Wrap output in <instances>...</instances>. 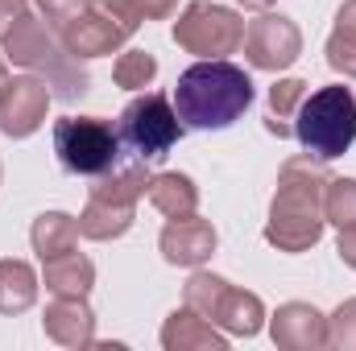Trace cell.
Wrapping results in <instances>:
<instances>
[{"mask_svg":"<svg viewBox=\"0 0 356 351\" xmlns=\"http://www.w3.org/2000/svg\"><path fill=\"white\" fill-rule=\"evenodd\" d=\"M149 203L175 219V215H195L199 207V186L191 174H178V170H166V174H154L149 178Z\"/></svg>","mask_w":356,"mask_h":351,"instance_id":"44dd1931","label":"cell"},{"mask_svg":"<svg viewBox=\"0 0 356 351\" xmlns=\"http://www.w3.org/2000/svg\"><path fill=\"white\" fill-rule=\"evenodd\" d=\"M269 339L282 351H323L327 348V314L311 302H286L269 318Z\"/></svg>","mask_w":356,"mask_h":351,"instance_id":"4fadbf2b","label":"cell"},{"mask_svg":"<svg viewBox=\"0 0 356 351\" xmlns=\"http://www.w3.org/2000/svg\"><path fill=\"white\" fill-rule=\"evenodd\" d=\"M54 153L67 174L99 178L124 157V145H120V132L112 128V120L63 116V120H54Z\"/></svg>","mask_w":356,"mask_h":351,"instance_id":"52a82bcc","label":"cell"},{"mask_svg":"<svg viewBox=\"0 0 356 351\" xmlns=\"http://www.w3.org/2000/svg\"><path fill=\"white\" fill-rule=\"evenodd\" d=\"M0 178H4V170H0Z\"/></svg>","mask_w":356,"mask_h":351,"instance_id":"d6a6232c","label":"cell"},{"mask_svg":"<svg viewBox=\"0 0 356 351\" xmlns=\"http://www.w3.org/2000/svg\"><path fill=\"white\" fill-rule=\"evenodd\" d=\"M236 4H245V8H257V12H269V4H273V0H236Z\"/></svg>","mask_w":356,"mask_h":351,"instance_id":"4dcf8cb0","label":"cell"},{"mask_svg":"<svg viewBox=\"0 0 356 351\" xmlns=\"http://www.w3.org/2000/svg\"><path fill=\"white\" fill-rule=\"evenodd\" d=\"M175 42L195 58H228L245 46V17L228 4L191 0L175 21Z\"/></svg>","mask_w":356,"mask_h":351,"instance_id":"9c48e42d","label":"cell"},{"mask_svg":"<svg viewBox=\"0 0 356 351\" xmlns=\"http://www.w3.org/2000/svg\"><path fill=\"white\" fill-rule=\"evenodd\" d=\"M42 331L58 348H95V314H91L88 298H54L42 314Z\"/></svg>","mask_w":356,"mask_h":351,"instance_id":"5bb4252c","label":"cell"},{"mask_svg":"<svg viewBox=\"0 0 356 351\" xmlns=\"http://www.w3.org/2000/svg\"><path fill=\"white\" fill-rule=\"evenodd\" d=\"M149 162H116L108 174L91 178V194L95 198H108V203H129V207H137L145 194H149Z\"/></svg>","mask_w":356,"mask_h":351,"instance_id":"2e32d148","label":"cell"},{"mask_svg":"<svg viewBox=\"0 0 356 351\" xmlns=\"http://www.w3.org/2000/svg\"><path fill=\"white\" fill-rule=\"evenodd\" d=\"M154 75H158V58L149 50H120L116 62H112V79H116V87H124V91L149 87Z\"/></svg>","mask_w":356,"mask_h":351,"instance_id":"cb8c5ba5","label":"cell"},{"mask_svg":"<svg viewBox=\"0 0 356 351\" xmlns=\"http://www.w3.org/2000/svg\"><path fill=\"white\" fill-rule=\"evenodd\" d=\"M294 137L319 162L344 157L356 141V95L344 83L307 91V99L294 112Z\"/></svg>","mask_w":356,"mask_h":351,"instance_id":"277c9868","label":"cell"},{"mask_svg":"<svg viewBox=\"0 0 356 351\" xmlns=\"http://www.w3.org/2000/svg\"><path fill=\"white\" fill-rule=\"evenodd\" d=\"M83 4H88V0H38V17L58 33L67 21H75V12H79Z\"/></svg>","mask_w":356,"mask_h":351,"instance_id":"4316f807","label":"cell"},{"mask_svg":"<svg viewBox=\"0 0 356 351\" xmlns=\"http://www.w3.org/2000/svg\"><path fill=\"white\" fill-rule=\"evenodd\" d=\"M323 219L332 228L356 223V178H327L323 186Z\"/></svg>","mask_w":356,"mask_h":351,"instance_id":"d4e9b609","label":"cell"},{"mask_svg":"<svg viewBox=\"0 0 356 351\" xmlns=\"http://www.w3.org/2000/svg\"><path fill=\"white\" fill-rule=\"evenodd\" d=\"M38 273H33V264L25 261H13V257H4L0 261V314H25L33 302H38Z\"/></svg>","mask_w":356,"mask_h":351,"instance_id":"ffe728a7","label":"cell"},{"mask_svg":"<svg viewBox=\"0 0 356 351\" xmlns=\"http://www.w3.org/2000/svg\"><path fill=\"white\" fill-rule=\"evenodd\" d=\"M307 79H277L273 87H269V132L273 137H294V112H298V103L307 99Z\"/></svg>","mask_w":356,"mask_h":351,"instance_id":"603a6c76","label":"cell"},{"mask_svg":"<svg viewBox=\"0 0 356 351\" xmlns=\"http://www.w3.org/2000/svg\"><path fill=\"white\" fill-rule=\"evenodd\" d=\"M336 252H340V261L348 264V268H356V223H353V228H340Z\"/></svg>","mask_w":356,"mask_h":351,"instance_id":"f546056e","label":"cell"},{"mask_svg":"<svg viewBox=\"0 0 356 351\" xmlns=\"http://www.w3.org/2000/svg\"><path fill=\"white\" fill-rule=\"evenodd\" d=\"M29 12V0H0V42L13 33V25Z\"/></svg>","mask_w":356,"mask_h":351,"instance_id":"83f0119b","label":"cell"},{"mask_svg":"<svg viewBox=\"0 0 356 351\" xmlns=\"http://www.w3.org/2000/svg\"><path fill=\"white\" fill-rule=\"evenodd\" d=\"M327 67L344 79H356V0H344L327 37Z\"/></svg>","mask_w":356,"mask_h":351,"instance_id":"7402d4cb","label":"cell"},{"mask_svg":"<svg viewBox=\"0 0 356 351\" xmlns=\"http://www.w3.org/2000/svg\"><path fill=\"white\" fill-rule=\"evenodd\" d=\"M220 236L211 228V219H199V215H175L166 219L162 236H158V248L166 264H182V268H199L203 261H211Z\"/></svg>","mask_w":356,"mask_h":351,"instance_id":"7c38bea8","label":"cell"},{"mask_svg":"<svg viewBox=\"0 0 356 351\" xmlns=\"http://www.w3.org/2000/svg\"><path fill=\"white\" fill-rule=\"evenodd\" d=\"M141 29V12L129 0H88L75 21H67L58 29L63 46L75 58H104V54H120L129 46V37Z\"/></svg>","mask_w":356,"mask_h":351,"instance_id":"8992f818","label":"cell"},{"mask_svg":"<svg viewBox=\"0 0 356 351\" xmlns=\"http://www.w3.org/2000/svg\"><path fill=\"white\" fill-rule=\"evenodd\" d=\"M302 54V33L286 12H261L257 21L245 25V58L253 71H286Z\"/></svg>","mask_w":356,"mask_h":351,"instance_id":"30bf717a","label":"cell"},{"mask_svg":"<svg viewBox=\"0 0 356 351\" xmlns=\"http://www.w3.org/2000/svg\"><path fill=\"white\" fill-rule=\"evenodd\" d=\"M133 219H137V207L88 194V207L79 215V236H88V240H120L133 228Z\"/></svg>","mask_w":356,"mask_h":351,"instance_id":"d6986e66","label":"cell"},{"mask_svg":"<svg viewBox=\"0 0 356 351\" xmlns=\"http://www.w3.org/2000/svg\"><path fill=\"white\" fill-rule=\"evenodd\" d=\"M162 348L166 351H224L228 335L216 323H207L203 314H195L191 306H182L162 323Z\"/></svg>","mask_w":356,"mask_h":351,"instance_id":"9a60e30c","label":"cell"},{"mask_svg":"<svg viewBox=\"0 0 356 351\" xmlns=\"http://www.w3.org/2000/svg\"><path fill=\"white\" fill-rule=\"evenodd\" d=\"M50 87L46 79L38 75H17L8 79L0 91V132L13 137V141H25L33 137L42 124H46V108H50Z\"/></svg>","mask_w":356,"mask_h":351,"instance_id":"8fae6325","label":"cell"},{"mask_svg":"<svg viewBox=\"0 0 356 351\" xmlns=\"http://www.w3.org/2000/svg\"><path fill=\"white\" fill-rule=\"evenodd\" d=\"M29 244H33L38 261H50V257L75 252V248H79V219L67 215V211H46V215L33 219V228H29Z\"/></svg>","mask_w":356,"mask_h":351,"instance_id":"ac0fdd59","label":"cell"},{"mask_svg":"<svg viewBox=\"0 0 356 351\" xmlns=\"http://www.w3.org/2000/svg\"><path fill=\"white\" fill-rule=\"evenodd\" d=\"M4 83H8V71H4V62H0V91H4Z\"/></svg>","mask_w":356,"mask_h":351,"instance_id":"1f68e13d","label":"cell"},{"mask_svg":"<svg viewBox=\"0 0 356 351\" xmlns=\"http://www.w3.org/2000/svg\"><path fill=\"white\" fill-rule=\"evenodd\" d=\"M42 281L54 298H88L95 285V264L83 252H63L42 261Z\"/></svg>","mask_w":356,"mask_h":351,"instance_id":"e0dca14e","label":"cell"},{"mask_svg":"<svg viewBox=\"0 0 356 351\" xmlns=\"http://www.w3.org/2000/svg\"><path fill=\"white\" fill-rule=\"evenodd\" d=\"M182 306H191L195 314H203L207 323H216L224 335L236 339H253L266 327V302L216 273H191V281L182 285Z\"/></svg>","mask_w":356,"mask_h":351,"instance_id":"5b68a950","label":"cell"},{"mask_svg":"<svg viewBox=\"0 0 356 351\" xmlns=\"http://www.w3.org/2000/svg\"><path fill=\"white\" fill-rule=\"evenodd\" d=\"M116 132H120V145H124L129 157H137V162H162L178 141H182L186 128H182V120H178L170 95L145 91V95H137V99L120 112Z\"/></svg>","mask_w":356,"mask_h":351,"instance_id":"ba28073f","label":"cell"},{"mask_svg":"<svg viewBox=\"0 0 356 351\" xmlns=\"http://www.w3.org/2000/svg\"><path fill=\"white\" fill-rule=\"evenodd\" d=\"M327 170L319 157L302 153L290 157L277 170V190L269 203L266 219V240L277 252H307L319 244L323 236V186H327Z\"/></svg>","mask_w":356,"mask_h":351,"instance_id":"6da1fadb","label":"cell"},{"mask_svg":"<svg viewBox=\"0 0 356 351\" xmlns=\"http://www.w3.org/2000/svg\"><path fill=\"white\" fill-rule=\"evenodd\" d=\"M129 4L141 12V21H166L178 8V0H129Z\"/></svg>","mask_w":356,"mask_h":351,"instance_id":"f1b7e54d","label":"cell"},{"mask_svg":"<svg viewBox=\"0 0 356 351\" xmlns=\"http://www.w3.org/2000/svg\"><path fill=\"white\" fill-rule=\"evenodd\" d=\"M175 112L182 128H228L236 124L249 103H253V79L245 67L228 62V58H199L195 67H186L175 83Z\"/></svg>","mask_w":356,"mask_h":351,"instance_id":"7a4b0ae2","label":"cell"},{"mask_svg":"<svg viewBox=\"0 0 356 351\" xmlns=\"http://www.w3.org/2000/svg\"><path fill=\"white\" fill-rule=\"evenodd\" d=\"M4 54H8L13 67H25L29 75L46 79L50 95L63 99V103H75V99L88 95V87H91L83 58H75V54L63 46V37H58L38 12H25V17L13 25V33L4 37Z\"/></svg>","mask_w":356,"mask_h":351,"instance_id":"3957f363","label":"cell"},{"mask_svg":"<svg viewBox=\"0 0 356 351\" xmlns=\"http://www.w3.org/2000/svg\"><path fill=\"white\" fill-rule=\"evenodd\" d=\"M327 348L356 351V298L340 302V306H336V314L327 318Z\"/></svg>","mask_w":356,"mask_h":351,"instance_id":"484cf974","label":"cell"}]
</instances>
